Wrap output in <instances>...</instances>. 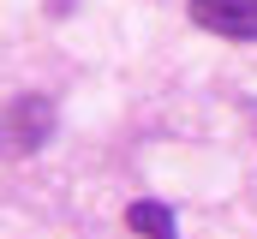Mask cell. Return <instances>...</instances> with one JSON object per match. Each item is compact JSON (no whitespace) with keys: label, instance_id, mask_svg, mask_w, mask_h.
Listing matches in <instances>:
<instances>
[{"label":"cell","instance_id":"cell-1","mask_svg":"<svg viewBox=\"0 0 257 239\" xmlns=\"http://www.w3.org/2000/svg\"><path fill=\"white\" fill-rule=\"evenodd\" d=\"M54 120L60 108L48 102V96H12L6 102V156L18 162V156H36L48 138H54Z\"/></svg>","mask_w":257,"mask_h":239},{"label":"cell","instance_id":"cell-2","mask_svg":"<svg viewBox=\"0 0 257 239\" xmlns=\"http://www.w3.org/2000/svg\"><path fill=\"white\" fill-rule=\"evenodd\" d=\"M197 30L227 36V42H257V0H186Z\"/></svg>","mask_w":257,"mask_h":239},{"label":"cell","instance_id":"cell-3","mask_svg":"<svg viewBox=\"0 0 257 239\" xmlns=\"http://www.w3.org/2000/svg\"><path fill=\"white\" fill-rule=\"evenodd\" d=\"M126 227L138 239H180V215L156 197H138V203H126Z\"/></svg>","mask_w":257,"mask_h":239}]
</instances>
